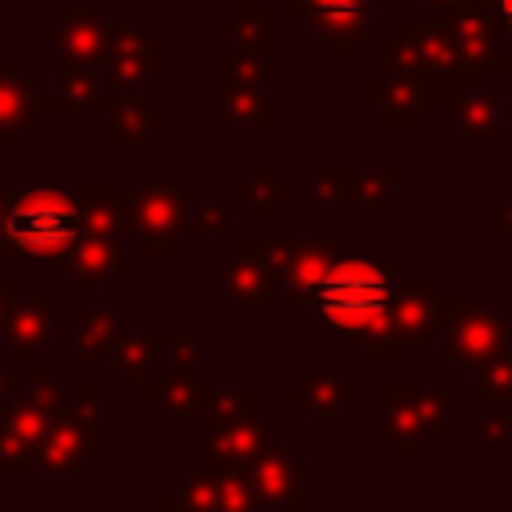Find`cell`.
<instances>
[{
	"mask_svg": "<svg viewBox=\"0 0 512 512\" xmlns=\"http://www.w3.org/2000/svg\"><path fill=\"white\" fill-rule=\"evenodd\" d=\"M36 124V84L16 68L0 72V148H12L24 128Z\"/></svg>",
	"mask_w": 512,
	"mask_h": 512,
	"instance_id": "44dd1931",
	"label": "cell"
},
{
	"mask_svg": "<svg viewBox=\"0 0 512 512\" xmlns=\"http://www.w3.org/2000/svg\"><path fill=\"white\" fill-rule=\"evenodd\" d=\"M164 344H168V328L164 332L132 328V332H120V340L112 348V360L120 364V372H124L128 384H144L148 372L164 360Z\"/></svg>",
	"mask_w": 512,
	"mask_h": 512,
	"instance_id": "7402d4cb",
	"label": "cell"
},
{
	"mask_svg": "<svg viewBox=\"0 0 512 512\" xmlns=\"http://www.w3.org/2000/svg\"><path fill=\"white\" fill-rule=\"evenodd\" d=\"M292 16L304 20L328 44V52H340V36L348 48H356L372 28V0H292Z\"/></svg>",
	"mask_w": 512,
	"mask_h": 512,
	"instance_id": "30bf717a",
	"label": "cell"
},
{
	"mask_svg": "<svg viewBox=\"0 0 512 512\" xmlns=\"http://www.w3.org/2000/svg\"><path fill=\"white\" fill-rule=\"evenodd\" d=\"M160 504L164 508H216V484L208 472H196V476L180 480V488L168 492Z\"/></svg>",
	"mask_w": 512,
	"mask_h": 512,
	"instance_id": "83f0119b",
	"label": "cell"
},
{
	"mask_svg": "<svg viewBox=\"0 0 512 512\" xmlns=\"http://www.w3.org/2000/svg\"><path fill=\"white\" fill-rule=\"evenodd\" d=\"M216 288L220 296L244 304V308H256L264 312L268 308V288H272V268L260 252V240H236L232 256H224L220 264V276H216Z\"/></svg>",
	"mask_w": 512,
	"mask_h": 512,
	"instance_id": "4fadbf2b",
	"label": "cell"
},
{
	"mask_svg": "<svg viewBox=\"0 0 512 512\" xmlns=\"http://www.w3.org/2000/svg\"><path fill=\"white\" fill-rule=\"evenodd\" d=\"M12 304H16V276L0 272V328H4V316H8Z\"/></svg>",
	"mask_w": 512,
	"mask_h": 512,
	"instance_id": "f1b7e54d",
	"label": "cell"
},
{
	"mask_svg": "<svg viewBox=\"0 0 512 512\" xmlns=\"http://www.w3.org/2000/svg\"><path fill=\"white\" fill-rule=\"evenodd\" d=\"M392 300L396 292L384 268L368 260H336L312 288L308 308L324 324L340 328L348 340H364V336L384 332L392 316Z\"/></svg>",
	"mask_w": 512,
	"mask_h": 512,
	"instance_id": "7a4b0ae2",
	"label": "cell"
},
{
	"mask_svg": "<svg viewBox=\"0 0 512 512\" xmlns=\"http://www.w3.org/2000/svg\"><path fill=\"white\" fill-rule=\"evenodd\" d=\"M60 388L52 368H36L28 392H12L0 408V476H28L40 468V448L60 408Z\"/></svg>",
	"mask_w": 512,
	"mask_h": 512,
	"instance_id": "3957f363",
	"label": "cell"
},
{
	"mask_svg": "<svg viewBox=\"0 0 512 512\" xmlns=\"http://www.w3.org/2000/svg\"><path fill=\"white\" fill-rule=\"evenodd\" d=\"M260 252L272 268V284L292 296L296 304H308L312 288L320 284V276L336 264V248L332 244H320V240H260Z\"/></svg>",
	"mask_w": 512,
	"mask_h": 512,
	"instance_id": "8992f818",
	"label": "cell"
},
{
	"mask_svg": "<svg viewBox=\"0 0 512 512\" xmlns=\"http://www.w3.org/2000/svg\"><path fill=\"white\" fill-rule=\"evenodd\" d=\"M496 12H500V20L512 28V0H496Z\"/></svg>",
	"mask_w": 512,
	"mask_h": 512,
	"instance_id": "4dcf8cb0",
	"label": "cell"
},
{
	"mask_svg": "<svg viewBox=\"0 0 512 512\" xmlns=\"http://www.w3.org/2000/svg\"><path fill=\"white\" fill-rule=\"evenodd\" d=\"M200 440H204V452H212L216 460L248 468V464L268 448V444H264V440H268V424H264V420H252V416H240V420L204 428Z\"/></svg>",
	"mask_w": 512,
	"mask_h": 512,
	"instance_id": "ac0fdd59",
	"label": "cell"
},
{
	"mask_svg": "<svg viewBox=\"0 0 512 512\" xmlns=\"http://www.w3.org/2000/svg\"><path fill=\"white\" fill-rule=\"evenodd\" d=\"M220 40H232V48H252L268 56V4L256 0H236L232 16L216 24Z\"/></svg>",
	"mask_w": 512,
	"mask_h": 512,
	"instance_id": "603a6c76",
	"label": "cell"
},
{
	"mask_svg": "<svg viewBox=\"0 0 512 512\" xmlns=\"http://www.w3.org/2000/svg\"><path fill=\"white\" fill-rule=\"evenodd\" d=\"M20 4H32V0H20ZM52 4H60V0H52Z\"/></svg>",
	"mask_w": 512,
	"mask_h": 512,
	"instance_id": "d6a6232c",
	"label": "cell"
},
{
	"mask_svg": "<svg viewBox=\"0 0 512 512\" xmlns=\"http://www.w3.org/2000/svg\"><path fill=\"white\" fill-rule=\"evenodd\" d=\"M108 112V148H140L156 128H160V112H152L136 88H116L104 104Z\"/></svg>",
	"mask_w": 512,
	"mask_h": 512,
	"instance_id": "e0dca14e",
	"label": "cell"
},
{
	"mask_svg": "<svg viewBox=\"0 0 512 512\" xmlns=\"http://www.w3.org/2000/svg\"><path fill=\"white\" fill-rule=\"evenodd\" d=\"M196 184H132L128 188V228L140 236L144 256L172 260L188 240L196 216Z\"/></svg>",
	"mask_w": 512,
	"mask_h": 512,
	"instance_id": "277c9868",
	"label": "cell"
},
{
	"mask_svg": "<svg viewBox=\"0 0 512 512\" xmlns=\"http://www.w3.org/2000/svg\"><path fill=\"white\" fill-rule=\"evenodd\" d=\"M84 236V212L72 188H20L8 192L0 216V256H60Z\"/></svg>",
	"mask_w": 512,
	"mask_h": 512,
	"instance_id": "6da1fadb",
	"label": "cell"
},
{
	"mask_svg": "<svg viewBox=\"0 0 512 512\" xmlns=\"http://www.w3.org/2000/svg\"><path fill=\"white\" fill-rule=\"evenodd\" d=\"M64 404L88 428L92 448H96V460H100L108 452V392H104V384H80V388L64 392Z\"/></svg>",
	"mask_w": 512,
	"mask_h": 512,
	"instance_id": "cb8c5ba5",
	"label": "cell"
},
{
	"mask_svg": "<svg viewBox=\"0 0 512 512\" xmlns=\"http://www.w3.org/2000/svg\"><path fill=\"white\" fill-rule=\"evenodd\" d=\"M232 196L244 200V204H252V212H256L260 220H268V216H272V204H284V200H288V188L272 184L268 168H256L248 184H236V188H232Z\"/></svg>",
	"mask_w": 512,
	"mask_h": 512,
	"instance_id": "484cf974",
	"label": "cell"
},
{
	"mask_svg": "<svg viewBox=\"0 0 512 512\" xmlns=\"http://www.w3.org/2000/svg\"><path fill=\"white\" fill-rule=\"evenodd\" d=\"M80 212H84V232L96 236H120L128 228V188L120 184H72Z\"/></svg>",
	"mask_w": 512,
	"mask_h": 512,
	"instance_id": "ffe728a7",
	"label": "cell"
},
{
	"mask_svg": "<svg viewBox=\"0 0 512 512\" xmlns=\"http://www.w3.org/2000/svg\"><path fill=\"white\" fill-rule=\"evenodd\" d=\"M4 204H8V192H0V216H4Z\"/></svg>",
	"mask_w": 512,
	"mask_h": 512,
	"instance_id": "1f68e13d",
	"label": "cell"
},
{
	"mask_svg": "<svg viewBox=\"0 0 512 512\" xmlns=\"http://www.w3.org/2000/svg\"><path fill=\"white\" fill-rule=\"evenodd\" d=\"M268 96L260 80H244L216 68V128L220 132H260L268 128Z\"/></svg>",
	"mask_w": 512,
	"mask_h": 512,
	"instance_id": "9a60e30c",
	"label": "cell"
},
{
	"mask_svg": "<svg viewBox=\"0 0 512 512\" xmlns=\"http://www.w3.org/2000/svg\"><path fill=\"white\" fill-rule=\"evenodd\" d=\"M12 392H16V376L8 368H0V400H8Z\"/></svg>",
	"mask_w": 512,
	"mask_h": 512,
	"instance_id": "f546056e",
	"label": "cell"
},
{
	"mask_svg": "<svg viewBox=\"0 0 512 512\" xmlns=\"http://www.w3.org/2000/svg\"><path fill=\"white\" fill-rule=\"evenodd\" d=\"M240 416H252V388L228 384V388H204V392H200V408H196L200 432L212 428V424L240 420Z\"/></svg>",
	"mask_w": 512,
	"mask_h": 512,
	"instance_id": "d4e9b609",
	"label": "cell"
},
{
	"mask_svg": "<svg viewBox=\"0 0 512 512\" xmlns=\"http://www.w3.org/2000/svg\"><path fill=\"white\" fill-rule=\"evenodd\" d=\"M92 460H96L92 436L60 396V408H56L52 428H48L44 448H40V472H48V476H84L92 468Z\"/></svg>",
	"mask_w": 512,
	"mask_h": 512,
	"instance_id": "8fae6325",
	"label": "cell"
},
{
	"mask_svg": "<svg viewBox=\"0 0 512 512\" xmlns=\"http://www.w3.org/2000/svg\"><path fill=\"white\" fill-rule=\"evenodd\" d=\"M52 272L64 276L72 292H100L108 280L124 272V244L120 236L84 232L68 252L52 256Z\"/></svg>",
	"mask_w": 512,
	"mask_h": 512,
	"instance_id": "ba28073f",
	"label": "cell"
},
{
	"mask_svg": "<svg viewBox=\"0 0 512 512\" xmlns=\"http://www.w3.org/2000/svg\"><path fill=\"white\" fill-rule=\"evenodd\" d=\"M192 236H216V240H232L236 236V224H232V212L224 200H208V204H196V216L188 224V240Z\"/></svg>",
	"mask_w": 512,
	"mask_h": 512,
	"instance_id": "4316f807",
	"label": "cell"
},
{
	"mask_svg": "<svg viewBox=\"0 0 512 512\" xmlns=\"http://www.w3.org/2000/svg\"><path fill=\"white\" fill-rule=\"evenodd\" d=\"M196 336L180 332V328H168V344H164V372L160 380L144 384V400L148 404H160L172 420H188L196 416L200 408V384H196Z\"/></svg>",
	"mask_w": 512,
	"mask_h": 512,
	"instance_id": "5b68a950",
	"label": "cell"
},
{
	"mask_svg": "<svg viewBox=\"0 0 512 512\" xmlns=\"http://www.w3.org/2000/svg\"><path fill=\"white\" fill-rule=\"evenodd\" d=\"M120 340V320L104 292H92V300L72 316L68 324V364L72 368H100Z\"/></svg>",
	"mask_w": 512,
	"mask_h": 512,
	"instance_id": "9c48e42d",
	"label": "cell"
},
{
	"mask_svg": "<svg viewBox=\"0 0 512 512\" xmlns=\"http://www.w3.org/2000/svg\"><path fill=\"white\" fill-rule=\"evenodd\" d=\"M256 504L260 508H280V504H304L300 500V460L284 444H268L252 464H248Z\"/></svg>",
	"mask_w": 512,
	"mask_h": 512,
	"instance_id": "2e32d148",
	"label": "cell"
},
{
	"mask_svg": "<svg viewBox=\"0 0 512 512\" xmlns=\"http://www.w3.org/2000/svg\"><path fill=\"white\" fill-rule=\"evenodd\" d=\"M104 32H108V8L104 4H88V8H72L68 0L56 4V32H52L56 56H68L76 64L100 68Z\"/></svg>",
	"mask_w": 512,
	"mask_h": 512,
	"instance_id": "7c38bea8",
	"label": "cell"
},
{
	"mask_svg": "<svg viewBox=\"0 0 512 512\" xmlns=\"http://www.w3.org/2000/svg\"><path fill=\"white\" fill-rule=\"evenodd\" d=\"M0 340L8 344V352H12V360L20 368H32L36 352H44L48 340H52V296L48 292L16 296V304L4 316Z\"/></svg>",
	"mask_w": 512,
	"mask_h": 512,
	"instance_id": "5bb4252c",
	"label": "cell"
},
{
	"mask_svg": "<svg viewBox=\"0 0 512 512\" xmlns=\"http://www.w3.org/2000/svg\"><path fill=\"white\" fill-rule=\"evenodd\" d=\"M52 72H56V80H60L56 100H60V108H68V112H96V108H104L108 96H112L104 72L92 68V64H76V60H68V56H56Z\"/></svg>",
	"mask_w": 512,
	"mask_h": 512,
	"instance_id": "d6986e66",
	"label": "cell"
},
{
	"mask_svg": "<svg viewBox=\"0 0 512 512\" xmlns=\"http://www.w3.org/2000/svg\"><path fill=\"white\" fill-rule=\"evenodd\" d=\"M160 44L140 28V24H128V20H108V32H104V60H100V72L112 88H136L140 80L156 76L160 72Z\"/></svg>",
	"mask_w": 512,
	"mask_h": 512,
	"instance_id": "52a82bcc",
	"label": "cell"
}]
</instances>
